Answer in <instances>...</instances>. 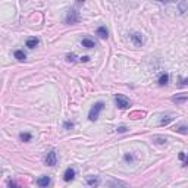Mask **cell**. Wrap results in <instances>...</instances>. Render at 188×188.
I'll use <instances>...</instances> for the list:
<instances>
[{
    "label": "cell",
    "instance_id": "1",
    "mask_svg": "<svg viewBox=\"0 0 188 188\" xmlns=\"http://www.w3.org/2000/svg\"><path fill=\"white\" fill-rule=\"evenodd\" d=\"M104 109V103L103 101H97L94 103V106L90 109V113H88V119L90 121H97L99 119V115H100V112Z\"/></svg>",
    "mask_w": 188,
    "mask_h": 188
},
{
    "label": "cell",
    "instance_id": "2",
    "mask_svg": "<svg viewBox=\"0 0 188 188\" xmlns=\"http://www.w3.org/2000/svg\"><path fill=\"white\" fill-rule=\"evenodd\" d=\"M78 21H79V15H78L77 10H74V9L68 10L66 16H65V24H68V25H74V24H77Z\"/></svg>",
    "mask_w": 188,
    "mask_h": 188
},
{
    "label": "cell",
    "instance_id": "3",
    "mask_svg": "<svg viewBox=\"0 0 188 188\" xmlns=\"http://www.w3.org/2000/svg\"><path fill=\"white\" fill-rule=\"evenodd\" d=\"M115 103L119 109H126V107H130V104H131L130 100H128L125 96H122V94H116L115 96Z\"/></svg>",
    "mask_w": 188,
    "mask_h": 188
},
{
    "label": "cell",
    "instance_id": "4",
    "mask_svg": "<svg viewBox=\"0 0 188 188\" xmlns=\"http://www.w3.org/2000/svg\"><path fill=\"white\" fill-rule=\"evenodd\" d=\"M58 163V153H56V150H50L46 156V165L47 166H54V165Z\"/></svg>",
    "mask_w": 188,
    "mask_h": 188
},
{
    "label": "cell",
    "instance_id": "5",
    "mask_svg": "<svg viewBox=\"0 0 188 188\" xmlns=\"http://www.w3.org/2000/svg\"><path fill=\"white\" fill-rule=\"evenodd\" d=\"M75 175H77V170L74 168H68L66 170H65V174H63V181L65 182H69V181H72L74 178H75Z\"/></svg>",
    "mask_w": 188,
    "mask_h": 188
},
{
    "label": "cell",
    "instance_id": "6",
    "mask_svg": "<svg viewBox=\"0 0 188 188\" xmlns=\"http://www.w3.org/2000/svg\"><path fill=\"white\" fill-rule=\"evenodd\" d=\"M131 40H132V43L135 46H141V44L144 43V38H143V35L140 33H132L131 34Z\"/></svg>",
    "mask_w": 188,
    "mask_h": 188
},
{
    "label": "cell",
    "instance_id": "7",
    "mask_svg": "<svg viewBox=\"0 0 188 188\" xmlns=\"http://www.w3.org/2000/svg\"><path fill=\"white\" fill-rule=\"evenodd\" d=\"M96 33H97V35H99L100 38H103V40H106L107 37H109V31L106 29V27H99Z\"/></svg>",
    "mask_w": 188,
    "mask_h": 188
},
{
    "label": "cell",
    "instance_id": "8",
    "mask_svg": "<svg viewBox=\"0 0 188 188\" xmlns=\"http://www.w3.org/2000/svg\"><path fill=\"white\" fill-rule=\"evenodd\" d=\"M81 44H82V47H85V48H94V47H96L94 40H90V38H82Z\"/></svg>",
    "mask_w": 188,
    "mask_h": 188
},
{
    "label": "cell",
    "instance_id": "9",
    "mask_svg": "<svg viewBox=\"0 0 188 188\" xmlns=\"http://www.w3.org/2000/svg\"><path fill=\"white\" fill-rule=\"evenodd\" d=\"M50 182H52V181H50L48 176H41V178L37 179V185H38V187H48Z\"/></svg>",
    "mask_w": 188,
    "mask_h": 188
},
{
    "label": "cell",
    "instance_id": "10",
    "mask_svg": "<svg viewBox=\"0 0 188 188\" xmlns=\"http://www.w3.org/2000/svg\"><path fill=\"white\" fill-rule=\"evenodd\" d=\"M174 119H175V116H174V115H166V116H162V119H160V122H159V125H160V126L168 125L169 122H172Z\"/></svg>",
    "mask_w": 188,
    "mask_h": 188
},
{
    "label": "cell",
    "instance_id": "11",
    "mask_svg": "<svg viewBox=\"0 0 188 188\" xmlns=\"http://www.w3.org/2000/svg\"><path fill=\"white\" fill-rule=\"evenodd\" d=\"M175 132H178V134H184V135H188V126L187 125H176L174 128Z\"/></svg>",
    "mask_w": 188,
    "mask_h": 188
},
{
    "label": "cell",
    "instance_id": "12",
    "mask_svg": "<svg viewBox=\"0 0 188 188\" xmlns=\"http://www.w3.org/2000/svg\"><path fill=\"white\" fill-rule=\"evenodd\" d=\"M85 182H87V185H90V187H97V185L100 184V179H99V178H93V176H87Z\"/></svg>",
    "mask_w": 188,
    "mask_h": 188
},
{
    "label": "cell",
    "instance_id": "13",
    "mask_svg": "<svg viewBox=\"0 0 188 188\" xmlns=\"http://www.w3.org/2000/svg\"><path fill=\"white\" fill-rule=\"evenodd\" d=\"M153 141H155L156 144L163 145L168 143V138H166V137H162V135H155V137H153Z\"/></svg>",
    "mask_w": 188,
    "mask_h": 188
},
{
    "label": "cell",
    "instance_id": "14",
    "mask_svg": "<svg viewBox=\"0 0 188 188\" xmlns=\"http://www.w3.org/2000/svg\"><path fill=\"white\" fill-rule=\"evenodd\" d=\"M38 43H40V40L35 38V37L28 38V40H27V47H28V48H34L35 46H38Z\"/></svg>",
    "mask_w": 188,
    "mask_h": 188
},
{
    "label": "cell",
    "instance_id": "15",
    "mask_svg": "<svg viewBox=\"0 0 188 188\" xmlns=\"http://www.w3.org/2000/svg\"><path fill=\"white\" fill-rule=\"evenodd\" d=\"M157 82H159V85H166L169 82V75L168 74H162L159 77V79H157Z\"/></svg>",
    "mask_w": 188,
    "mask_h": 188
},
{
    "label": "cell",
    "instance_id": "16",
    "mask_svg": "<svg viewBox=\"0 0 188 188\" xmlns=\"http://www.w3.org/2000/svg\"><path fill=\"white\" fill-rule=\"evenodd\" d=\"M13 54H15V58L18 59L19 62H24L25 59H27V56H25V53L22 52V50H16V52H15Z\"/></svg>",
    "mask_w": 188,
    "mask_h": 188
},
{
    "label": "cell",
    "instance_id": "17",
    "mask_svg": "<svg viewBox=\"0 0 188 188\" xmlns=\"http://www.w3.org/2000/svg\"><path fill=\"white\" fill-rule=\"evenodd\" d=\"M188 100V96H175L172 97V101H175V103H184V101Z\"/></svg>",
    "mask_w": 188,
    "mask_h": 188
},
{
    "label": "cell",
    "instance_id": "18",
    "mask_svg": "<svg viewBox=\"0 0 188 188\" xmlns=\"http://www.w3.org/2000/svg\"><path fill=\"white\" fill-rule=\"evenodd\" d=\"M19 138L24 143H28V141H31V134H28V132H22V134L19 135Z\"/></svg>",
    "mask_w": 188,
    "mask_h": 188
},
{
    "label": "cell",
    "instance_id": "19",
    "mask_svg": "<svg viewBox=\"0 0 188 188\" xmlns=\"http://www.w3.org/2000/svg\"><path fill=\"white\" fill-rule=\"evenodd\" d=\"M187 8H188V2H187V0H181V5H179V12H181V13H184V12L187 10Z\"/></svg>",
    "mask_w": 188,
    "mask_h": 188
},
{
    "label": "cell",
    "instance_id": "20",
    "mask_svg": "<svg viewBox=\"0 0 188 188\" xmlns=\"http://www.w3.org/2000/svg\"><path fill=\"white\" fill-rule=\"evenodd\" d=\"M63 128H65V130H72V128H74V122H71V121L63 122Z\"/></svg>",
    "mask_w": 188,
    "mask_h": 188
},
{
    "label": "cell",
    "instance_id": "21",
    "mask_svg": "<svg viewBox=\"0 0 188 188\" xmlns=\"http://www.w3.org/2000/svg\"><path fill=\"white\" fill-rule=\"evenodd\" d=\"M124 159H125V162L131 163V162H134V160H135V156L134 155H125V157H124Z\"/></svg>",
    "mask_w": 188,
    "mask_h": 188
},
{
    "label": "cell",
    "instance_id": "22",
    "mask_svg": "<svg viewBox=\"0 0 188 188\" xmlns=\"http://www.w3.org/2000/svg\"><path fill=\"white\" fill-rule=\"evenodd\" d=\"M66 59H68V62H75V60H77V56H75V54H68L66 56Z\"/></svg>",
    "mask_w": 188,
    "mask_h": 188
},
{
    "label": "cell",
    "instance_id": "23",
    "mask_svg": "<svg viewBox=\"0 0 188 188\" xmlns=\"http://www.w3.org/2000/svg\"><path fill=\"white\" fill-rule=\"evenodd\" d=\"M181 87H185V85H188V79H185V78H181V84H179Z\"/></svg>",
    "mask_w": 188,
    "mask_h": 188
},
{
    "label": "cell",
    "instance_id": "24",
    "mask_svg": "<svg viewBox=\"0 0 188 188\" xmlns=\"http://www.w3.org/2000/svg\"><path fill=\"white\" fill-rule=\"evenodd\" d=\"M116 131H118V132H126V131H128V128H126V126H119Z\"/></svg>",
    "mask_w": 188,
    "mask_h": 188
},
{
    "label": "cell",
    "instance_id": "25",
    "mask_svg": "<svg viewBox=\"0 0 188 188\" xmlns=\"http://www.w3.org/2000/svg\"><path fill=\"white\" fill-rule=\"evenodd\" d=\"M79 60H81V62H88L90 58H88V56H82V58H79Z\"/></svg>",
    "mask_w": 188,
    "mask_h": 188
},
{
    "label": "cell",
    "instance_id": "26",
    "mask_svg": "<svg viewBox=\"0 0 188 188\" xmlns=\"http://www.w3.org/2000/svg\"><path fill=\"white\" fill-rule=\"evenodd\" d=\"M107 185H125V184H124V182H119V181H118V182H109Z\"/></svg>",
    "mask_w": 188,
    "mask_h": 188
},
{
    "label": "cell",
    "instance_id": "27",
    "mask_svg": "<svg viewBox=\"0 0 188 188\" xmlns=\"http://www.w3.org/2000/svg\"><path fill=\"white\" fill-rule=\"evenodd\" d=\"M156 2H160V3H170V2H176V0H156Z\"/></svg>",
    "mask_w": 188,
    "mask_h": 188
},
{
    "label": "cell",
    "instance_id": "28",
    "mask_svg": "<svg viewBox=\"0 0 188 188\" xmlns=\"http://www.w3.org/2000/svg\"><path fill=\"white\" fill-rule=\"evenodd\" d=\"M184 166H188V156L184 157Z\"/></svg>",
    "mask_w": 188,
    "mask_h": 188
},
{
    "label": "cell",
    "instance_id": "29",
    "mask_svg": "<svg viewBox=\"0 0 188 188\" xmlns=\"http://www.w3.org/2000/svg\"><path fill=\"white\" fill-rule=\"evenodd\" d=\"M179 160H184V157H185V153H179Z\"/></svg>",
    "mask_w": 188,
    "mask_h": 188
},
{
    "label": "cell",
    "instance_id": "30",
    "mask_svg": "<svg viewBox=\"0 0 188 188\" xmlns=\"http://www.w3.org/2000/svg\"><path fill=\"white\" fill-rule=\"evenodd\" d=\"M78 3H84V2H85V0H77Z\"/></svg>",
    "mask_w": 188,
    "mask_h": 188
}]
</instances>
